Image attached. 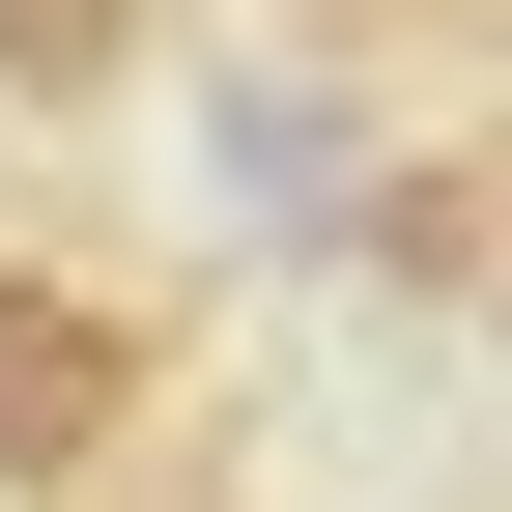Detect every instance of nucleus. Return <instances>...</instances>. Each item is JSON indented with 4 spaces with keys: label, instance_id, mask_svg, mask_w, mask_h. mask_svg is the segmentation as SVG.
Instances as JSON below:
<instances>
[{
    "label": "nucleus",
    "instance_id": "nucleus-1",
    "mask_svg": "<svg viewBox=\"0 0 512 512\" xmlns=\"http://www.w3.org/2000/svg\"><path fill=\"white\" fill-rule=\"evenodd\" d=\"M143 427H171L143 313L57 285V256H0V512H114V484H143Z\"/></svg>",
    "mask_w": 512,
    "mask_h": 512
},
{
    "label": "nucleus",
    "instance_id": "nucleus-2",
    "mask_svg": "<svg viewBox=\"0 0 512 512\" xmlns=\"http://www.w3.org/2000/svg\"><path fill=\"white\" fill-rule=\"evenodd\" d=\"M114 57H143V0H0V86H29V114H86Z\"/></svg>",
    "mask_w": 512,
    "mask_h": 512
}]
</instances>
